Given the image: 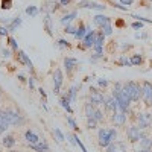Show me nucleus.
<instances>
[{
  "label": "nucleus",
  "mask_w": 152,
  "mask_h": 152,
  "mask_svg": "<svg viewBox=\"0 0 152 152\" xmlns=\"http://www.w3.org/2000/svg\"><path fill=\"white\" fill-rule=\"evenodd\" d=\"M53 82H55L53 93L55 94H59V88H61V84H62V72L59 69H56L55 73H53Z\"/></svg>",
  "instance_id": "12"
},
{
  "label": "nucleus",
  "mask_w": 152,
  "mask_h": 152,
  "mask_svg": "<svg viewBox=\"0 0 152 152\" xmlns=\"http://www.w3.org/2000/svg\"><path fill=\"white\" fill-rule=\"evenodd\" d=\"M131 26H132L134 29H142V28H143V23H142V21H134Z\"/></svg>",
  "instance_id": "45"
},
{
  "label": "nucleus",
  "mask_w": 152,
  "mask_h": 152,
  "mask_svg": "<svg viewBox=\"0 0 152 152\" xmlns=\"http://www.w3.org/2000/svg\"><path fill=\"white\" fill-rule=\"evenodd\" d=\"M67 123L72 126V128H73L75 131H78V129H79V128H78V123H76V122H75L72 117H67Z\"/></svg>",
  "instance_id": "41"
},
{
  "label": "nucleus",
  "mask_w": 152,
  "mask_h": 152,
  "mask_svg": "<svg viewBox=\"0 0 152 152\" xmlns=\"http://www.w3.org/2000/svg\"><path fill=\"white\" fill-rule=\"evenodd\" d=\"M24 138H26V142L31 145V146H34V145H38L41 140L38 138V135L34 132V131H31V129H28L26 132H24Z\"/></svg>",
  "instance_id": "17"
},
{
  "label": "nucleus",
  "mask_w": 152,
  "mask_h": 152,
  "mask_svg": "<svg viewBox=\"0 0 152 152\" xmlns=\"http://www.w3.org/2000/svg\"><path fill=\"white\" fill-rule=\"evenodd\" d=\"M59 0H46V5L43 8V11L46 12V14H50V12H53L59 8Z\"/></svg>",
  "instance_id": "14"
},
{
  "label": "nucleus",
  "mask_w": 152,
  "mask_h": 152,
  "mask_svg": "<svg viewBox=\"0 0 152 152\" xmlns=\"http://www.w3.org/2000/svg\"><path fill=\"white\" fill-rule=\"evenodd\" d=\"M59 104L62 105V108L64 110H67V113H73V110H72V107H70V102H69V99L66 97V96H61V99H59Z\"/></svg>",
  "instance_id": "26"
},
{
  "label": "nucleus",
  "mask_w": 152,
  "mask_h": 152,
  "mask_svg": "<svg viewBox=\"0 0 152 152\" xmlns=\"http://www.w3.org/2000/svg\"><path fill=\"white\" fill-rule=\"evenodd\" d=\"M122 88H123V84L122 82H116V84H114V88H113V94L111 96H114V97H116L120 91H122Z\"/></svg>",
  "instance_id": "31"
},
{
  "label": "nucleus",
  "mask_w": 152,
  "mask_h": 152,
  "mask_svg": "<svg viewBox=\"0 0 152 152\" xmlns=\"http://www.w3.org/2000/svg\"><path fill=\"white\" fill-rule=\"evenodd\" d=\"M111 120L116 126H123L126 123V113L125 111H114Z\"/></svg>",
  "instance_id": "9"
},
{
  "label": "nucleus",
  "mask_w": 152,
  "mask_h": 152,
  "mask_svg": "<svg viewBox=\"0 0 152 152\" xmlns=\"http://www.w3.org/2000/svg\"><path fill=\"white\" fill-rule=\"evenodd\" d=\"M97 84H99V87L105 88V87L108 85V79H105V78H99V79H97Z\"/></svg>",
  "instance_id": "42"
},
{
  "label": "nucleus",
  "mask_w": 152,
  "mask_h": 152,
  "mask_svg": "<svg viewBox=\"0 0 152 152\" xmlns=\"http://www.w3.org/2000/svg\"><path fill=\"white\" fill-rule=\"evenodd\" d=\"M151 108H152V107H151Z\"/></svg>",
  "instance_id": "55"
},
{
  "label": "nucleus",
  "mask_w": 152,
  "mask_h": 152,
  "mask_svg": "<svg viewBox=\"0 0 152 152\" xmlns=\"http://www.w3.org/2000/svg\"><path fill=\"white\" fill-rule=\"evenodd\" d=\"M76 64H78V61H76L75 58H66L64 59V67H66L67 72H72L76 67Z\"/></svg>",
  "instance_id": "23"
},
{
  "label": "nucleus",
  "mask_w": 152,
  "mask_h": 152,
  "mask_svg": "<svg viewBox=\"0 0 152 152\" xmlns=\"http://www.w3.org/2000/svg\"><path fill=\"white\" fill-rule=\"evenodd\" d=\"M11 8H12V2H11V0H3V2H2V9L8 11Z\"/></svg>",
  "instance_id": "40"
},
{
  "label": "nucleus",
  "mask_w": 152,
  "mask_h": 152,
  "mask_svg": "<svg viewBox=\"0 0 152 152\" xmlns=\"http://www.w3.org/2000/svg\"><path fill=\"white\" fill-rule=\"evenodd\" d=\"M94 111H96V108H94V105H93L91 102H87V104L84 105V113H85V117H87V119L93 117V116H94Z\"/></svg>",
  "instance_id": "21"
},
{
  "label": "nucleus",
  "mask_w": 152,
  "mask_h": 152,
  "mask_svg": "<svg viewBox=\"0 0 152 152\" xmlns=\"http://www.w3.org/2000/svg\"><path fill=\"white\" fill-rule=\"evenodd\" d=\"M79 8H88V9H96V11H105L107 6L102 5V3H96V2H91V0H81L78 3Z\"/></svg>",
  "instance_id": "8"
},
{
  "label": "nucleus",
  "mask_w": 152,
  "mask_h": 152,
  "mask_svg": "<svg viewBox=\"0 0 152 152\" xmlns=\"http://www.w3.org/2000/svg\"><path fill=\"white\" fill-rule=\"evenodd\" d=\"M100 34H104L105 37L111 35V34H113V26H111V23H110V24H107V26H104L102 29H100Z\"/></svg>",
  "instance_id": "33"
},
{
  "label": "nucleus",
  "mask_w": 152,
  "mask_h": 152,
  "mask_svg": "<svg viewBox=\"0 0 152 152\" xmlns=\"http://www.w3.org/2000/svg\"><path fill=\"white\" fill-rule=\"evenodd\" d=\"M26 14H28V15L35 17V15L38 14V9H37L35 6H28V8H26Z\"/></svg>",
  "instance_id": "36"
},
{
  "label": "nucleus",
  "mask_w": 152,
  "mask_h": 152,
  "mask_svg": "<svg viewBox=\"0 0 152 152\" xmlns=\"http://www.w3.org/2000/svg\"><path fill=\"white\" fill-rule=\"evenodd\" d=\"M8 41H9V46L12 47V50H18V44H17V41H15V38L8 37Z\"/></svg>",
  "instance_id": "38"
},
{
  "label": "nucleus",
  "mask_w": 152,
  "mask_h": 152,
  "mask_svg": "<svg viewBox=\"0 0 152 152\" xmlns=\"http://www.w3.org/2000/svg\"><path fill=\"white\" fill-rule=\"evenodd\" d=\"M107 152H126L125 143H122V142H113L111 145L107 146Z\"/></svg>",
  "instance_id": "16"
},
{
  "label": "nucleus",
  "mask_w": 152,
  "mask_h": 152,
  "mask_svg": "<svg viewBox=\"0 0 152 152\" xmlns=\"http://www.w3.org/2000/svg\"><path fill=\"white\" fill-rule=\"evenodd\" d=\"M93 23L96 24V26H97L99 29H102L104 26H107V24H110V23H111V18H110V17H107V15H104V14H97V15L93 18Z\"/></svg>",
  "instance_id": "11"
},
{
  "label": "nucleus",
  "mask_w": 152,
  "mask_h": 152,
  "mask_svg": "<svg viewBox=\"0 0 152 152\" xmlns=\"http://www.w3.org/2000/svg\"><path fill=\"white\" fill-rule=\"evenodd\" d=\"M69 3H70V0H59V5L61 6H67Z\"/></svg>",
  "instance_id": "52"
},
{
  "label": "nucleus",
  "mask_w": 152,
  "mask_h": 152,
  "mask_svg": "<svg viewBox=\"0 0 152 152\" xmlns=\"http://www.w3.org/2000/svg\"><path fill=\"white\" fill-rule=\"evenodd\" d=\"M35 152H50V149H49V146H47V143L43 140V142H40L38 145H34V146H31Z\"/></svg>",
  "instance_id": "22"
},
{
  "label": "nucleus",
  "mask_w": 152,
  "mask_h": 152,
  "mask_svg": "<svg viewBox=\"0 0 152 152\" xmlns=\"http://www.w3.org/2000/svg\"><path fill=\"white\" fill-rule=\"evenodd\" d=\"M104 105H105V108L108 110V111H116L117 110V107H119V104H117V99L114 97V96H105V102H104Z\"/></svg>",
  "instance_id": "13"
},
{
  "label": "nucleus",
  "mask_w": 152,
  "mask_h": 152,
  "mask_svg": "<svg viewBox=\"0 0 152 152\" xmlns=\"http://www.w3.org/2000/svg\"><path fill=\"white\" fill-rule=\"evenodd\" d=\"M29 87H31V90H34V88H35V84H34V78H29Z\"/></svg>",
  "instance_id": "51"
},
{
  "label": "nucleus",
  "mask_w": 152,
  "mask_h": 152,
  "mask_svg": "<svg viewBox=\"0 0 152 152\" xmlns=\"http://www.w3.org/2000/svg\"><path fill=\"white\" fill-rule=\"evenodd\" d=\"M18 79H20L21 82H24V81H26V79H24V76H21V75H18Z\"/></svg>",
  "instance_id": "53"
},
{
  "label": "nucleus",
  "mask_w": 152,
  "mask_h": 152,
  "mask_svg": "<svg viewBox=\"0 0 152 152\" xmlns=\"http://www.w3.org/2000/svg\"><path fill=\"white\" fill-rule=\"evenodd\" d=\"M93 119H94L97 123L104 122V113L100 111V110H96V111H94V116H93Z\"/></svg>",
  "instance_id": "32"
},
{
  "label": "nucleus",
  "mask_w": 152,
  "mask_h": 152,
  "mask_svg": "<svg viewBox=\"0 0 152 152\" xmlns=\"http://www.w3.org/2000/svg\"><path fill=\"white\" fill-rule=\"evenodd\" d=\"M114 6H116L117 9H120V11H128V8L123 6V5H120V3H114Z\"/></svg>",
  "instance_id": "49"
},
{
  "label": "nucleus",
  "mask_w": 152,
  "mask_h": 152,
  "mask_svg": "<svg viewBox=\"0 0 152 152\" xmlns=\"http://www.w3.org/2000/svg\"><path fill=\"white\" fill-rule=\"evenodd\" d=\"M0 102H2V91H0Z\"/></svg>",
  "instance_id": "54"
},
{
  "label": "nucleus",
  "mask_w": 152,
  "mask_h": 152,
  "mask_svg": "<svg viewBox=\"0 0 152 152\" xmlns=\"http://www.w3.org/2000/svg\"><path fill=\"white\" fill-rule=\"evenodd\" d=\"M20 24H21V18H20V17H15L14 20L8 24V31H15Z\"/></svg>",
  "instance_id": "28"
},
{
  "label": "nucleus",
  "mask_w": 152,
  "mask_h": 152,
  "mask_svg": "<svg viewBox=\"0 0 152 152\" xmlns=\"http://www.w3.org/2000/svg\"><path fill=\"white\" fill-rule=\"evenodd\" d=\"M152 123V114L149 113H138L137 114V126L142 129H148Z\"/></svg>",
  "instance_id": "6"
},
{
  "label": "nucleus",
  "mask_w": 152,
  "mask_h": 152,
  "mask_svg": "<svg viewBox=\"0 0 152 152\" xmlns=\"http://www.w3.org/2000/svg\"><path fill=\"white\" fill-rule=\"evenodd\" d=\"M104 55L102 53H94L93 56H91V61H96V59H99V58H102Z\"/></svg>",
  "instance_id": "50"
},
{
  "label": "nucleus",
  "mask_w": 152,
  "mask_h": 152,
  "mask_svg": "<svg viewBox=\"0 0 152 152\" xmlns=\"http://www.w3.org/2000/svg\"><path fill=\"white\" fill-rule=\"evenodd\" d=\"M117 64H122V66H131V61H129L128 58H126L125 55H122V56H120V59L117 61Z\"/></svg>",
  "instance_id": "37"
},
{
  "label": "nucleus",
  "mask_w": 152,
  "mask_h": 152,
  "mask_svg": "<svg viewBox=\"0 0 152 152\" xmlns=\"http://www.w3.org/2000/svg\"><path fill=\"white\" fill-rule=\"evenodd\" d=\"M145 129L138 128V126H129V128H126V137H128V140L131 143H135V142H140L142 138L145 137Z\"/></svg>",
  "instance_id": "3"
},
{
  "label": "nucleus",
  "mask_w": 152,
  "mask_h": 152,
  "mask_svg": "<svg viewBox=\"0 0 152 152\" xmlns=\"http://www.w3.org/2000/svg\"><path fill=\"white\" fill-rule=\"evenodd\" d=\"M58 46H59V47H70V43L66 41V40H59V41H58Z\"/></svg>",
  "instance_id": "44"
},
{
  "label": "nucleus",
  "mask_w": 152,
  "mask_h": 152,
  "mask_svg": "<svg viewBox=\"0 0 152 152\" xmlns=\"http://www.w3.org/2000/svg\"><path fill=\"white\" fill-rule=\"evenodd\" d=\"M90 102L96 107V105H104V102H105V94L102 93V91H99V90H96V88H90Z\"/></svg>",
  "instance_id": "7"
},
{
  "label": "nucleus",
  "mask_w": 152,
  "mask_h": 152,
  "mask_svg": "<svg viewBox=\"0 0 152 152\" xmlns=\"http://www.w3.org/2000/svg\"><path fill=\"white\" fill-rule=\"evenodd\" d=\"M5 111V117L9 123V126H20L24 123V117L15 110H3Z\"/></svg>",
  "instance_id": "2"
},
{
  "label": "nucleus",
  "mask_w": 152,
  "mask_h": 152,
  "mask_svg": "<svg viewBox=\"0 0 152 152\" xmlns=\"http://www.w3.org/2000/svg\"><path fill=\"white\" fill-rule=\"evenodd\" d=\"M111 129V138H113V142H116V138H117V131L116 128H110Z\"/></svg>",
  "instance_id": "48"
},
{
  "label": "nucleus",
  "mask_w": 152,
  "mask_h": 152,
  "mask_svg": "<svg viewBox=\"0 0 152 152\" xmlns=\"http://www.w3.org/2000/svg\"><path fill=\"white\" fill-rule=\"evenodd\" d=\"M123 87L126 88V90H128V93H129V96H131V100H132V102H137V100L142 99L143 88H142V85L138 84V82L129 81V82L123 84Z\"/></svg>",
  "instance_id": "1"
},
{
  "label": "nucleus",
  "mask_w": 152,
  "mask_h": 152,
  "mask_svg": "<svg viewBox=\"0 0 152 152\" xmlns=\"http://www.w3.org/2000/svg\"><path fill=\"white\" fill-rule=\"evenodd\" d=\"M104 43H105V35L99 32V34H97V38H96V43H94V46H93V49H94L96 53H102Z\"/></svg>",
  "instance_id": "15"
},
{
  "label": "nucleus",
  "mask_w": 152,
  "mask_h": 152,
  "mask_svg": "<svg viewBox=\"0 0 152 152\" xmlns=\"http://www.w3.org/2000/svg\"><path fill=\"white\" fill-rule=\"evenodd\" d=\"M72 138H73V140H75V145H78V146L81 148V151H82V152H87L85 146L82 145V142L79 140V137H78V135H76V134H73V135H72Z\"/></svg>",
  "instance_id": "34"
},
{
  "label": "nucleus",
  "mask_w": 152,
  "mask_h": 152,
  "mask_svg": "<svg viewBox=\"0 0 152 152\" xmlns=\"http://www.w3.org/2000/svg\"><path fill=\"white\" fill-rule=\"evenodd\" d=\"M44 28H46V32L49 35H52V23H50V14H46L44 15Z\"/></svg>",
  "instance_id": "27"
},
{
  "label": "nucleus",
  "mask_w": 152,
  "mask_h": 152,
  "mask_svg": "<svg viewBox=\"0 0 152 152\" xmlns=\"http://www.w3.org/2000/svg\"><path fill=\"white\" fill-rule=\"evenodd\" d=\"M96 38H97V32L96 31H91V32H88L87 35H85V38L82 40V47L84 49H88V47H93L94 46V43H96Z\"/></svg>",
  "instance_id": "10"
},
{
  "label": "nucleus",
  "mask_w": 152,
  "mask_h": 152,
  "mask_svg": "<svg viewBox=\"0 0 152 152\" xmlns=\"http://www.w3.org/2000/svg\"><path fill=\"white\" fill-rule=\"evenodd\" d=\"M76 17H78V12H76V11H72V12H69V14H66L64 17L61 18V23L64 24V26H69V24H70Z\"/></svg>",
  "instance_id": "20"
},
{
  "label": "nucleus",
  "mask_w": 152,
  "mask_h": 152,
  "mask_svg": "<svg viewBox=\"0 0 152 152\" xmlns=\"http://www.w3.org/2000/svg\"><path fill=\"white\" fill-rule=\"evenodd\" d=\"M76 93H78V87H72L64 96L69 99V102H75V100H76Z\"/></svg>",
  "instance_id": "24"
},
{
  "label": "nucleus",
  "mask_w": 152,
  "mask_h": 152,
  "mask_svg": "<svg viewBox=\"0 0 152 152\" xmlns=\"http://www.w3.org/2000/svg\"><path fill=\"white\" fill-rule=\"evenodd\" d=\"M14 145H15V138L12 137V135H5V137H3V146L12 148Z\"/></svg>",
  "instance_id": "29"
},
{
  "label": "nucleus",
  "mask_w": 152,
  "mask_h": 152,
  "mask_svg": "<svg viewBox=\"0 0 152 152\" xmlns=\"http://www.w3.org/2000/svg\"><path fill=\"white\" fill-rule=\"evenodd\" d=\"M142 88H143V94H142V99L146 107H152V84L149 81H145L142 84Z\"/></svg>",
  "instance_id": "5"
},
{
  "label": "nucleus",
  "mask_w": 152,
  "mask_h": 152,
  "mask_svg": "<svg viewBox=\"0 0 152 152\" xmlns=\"http://www.w3.org/2000/svg\"><path fill=\"white\" fill-rule=\"evenodd\" d=\"M140 146H142V149H152V138H149V137H143L142 140H140Z\"/></svg>",
  "instance_id": "25"
},
{
  "label": "nucleus",
  "mask_w": 152,
  "mask_h": 152,
  "mask_svg": "<svg viewBox=\"0 0 152 152\" xmlns=\"http://www.w3.org/2000/svg\"><path fill=\"white\" fill-rule=\"evenodd\" d=\"M134 3V0H120V5H123V6H131Z\"/></svg>",
  "instance_id": "47"
},
{
  "label": "nucleus",
  "mask_w": 152,
  "mask_h": 152,
  "mask_svg": "<svg viewBox=\"0 0 152 152\" xmlns=\"http://www.w3.org/2000/svg\"><path fill=\"white\" fill-rule=\"evenodd\" d=\"M64 32H67V34H73V35H75V32H76V28H75V26H72V24H69V26H66Z\"/></svg>",
  "instance_id": "43"
},
{
  "label": "nucleus",
  "mask_w": 152,
  "mask_h": 152,
  "mask_svg": "<svg viewBox=\"0 0 152 152\" xmlns=\"http://www.w3.org/2000/svg\"><path fill=\"white\" fill-rule=\"evenodd\" d=\"M8 28H5V26H0V37H6L8 35Z\"/></svg>",
  "instance_id": "46"
},
{
  "label": "nucleus",
  "mask_w": 152,
  "mask_h": 152,
  "mask_svg": "<svg viewBox=\"0 0 152 152\" xmlns=\"http://www.w3.org/2000/svg\"><path fill=\"white\" fill-rule=\"evenodd\" d=\"M87 126H88L90 129H94L96 126H97V122H96L93 117H90V119H87Z\"/></svg>",
  "instance_id": "39"
},
{
  "label": "nucleus",
  "mask_w": 152,
  "mask_h": 152,
  "mask_svg": "<svg viewBox=\"0 0 152 152\" xmlns=\"http://www.w3.org/2000/svg\"><path fill=\"white\" fill-rule=\"evenodd\" d=\"M18 59H20V62L21 64H26L28 67H29V70L32 72V69H34V64H32V61L29 59V56L23 52V50H18Z\"/></svg>",
  "instance_id": "18"
},
{
  "label": "nucleus",
  "mask_w": 152,
  "mask_h": 152,
  "mask_svg": "<svg viewBox=\"0 0 152 152\" xmlns=\"http://www.w3.org/2000/svg\"><path fill=\"white\" fill-rule=\"evenodd\" d=\"M53 134H55V137H56V140H58V142H62V140L66 138V137H64V134L61 132V129H59V128H55Z\"/></svg>",
  "instance_id": "35"
},
{
  "label": "nucleus",
  "mask_w": 152,
  "mask_h": 152,
  "mask_svg": "<svg viewBox=\"0 0 152 152\" xmlns=\"http://www.w3.org/2000/svg\"><path fill=\"white\" fill-rule=\"evenodd\" d=\"M87 34H88V31H87V26H85L84 23H81L79 26L76 28V32H75V38H78V40H84Z\"/></svg>",
  "instance_id": "19"
},
{
  "label": "nucleus",
  "mask_w": 152,
  "mask_h": 152,
  "mask_svg": "<svg viewBox=\"0 0 152 152\" xmlns=\"http://www.w3.org/2000/svg\"><path fill=\"white\" fill-rule=\"evenodd\" d=\"M129 61H131V66H140L142 62H143V58L140 55H132Z\"/></svg>",
  "instance_id": "30"
},
{
  "label": "nucleus",
  "mask_w": 152,
  "mask_h": 152,
  "mask_svg": "<svg viewBox=\"0 0 152 152\" xmlns=\"http://www.w3.org/2000/svg\"><path fill=\"white\" fill-rule=\"evenodd\" d=\"M97 140H99V146L100 148H107L108 145L113 143L111 138V129L110 128H100L97 132Z\"/></svg>",
  "instance_id": "4"
}]
</instances>
